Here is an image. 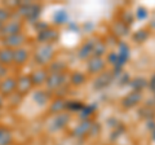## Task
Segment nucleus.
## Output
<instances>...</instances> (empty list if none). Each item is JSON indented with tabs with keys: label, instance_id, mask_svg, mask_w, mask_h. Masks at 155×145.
Returning <instances> with one entry per match:
<instances>
[{
	"label": "nucleus",
	"instance_id": "nucleus-4",
	"mask_svg": "<svg viewBox=\"0 0 155 145\" xmlns=\"http://www.w3.org/2000/svg\"><path fill=\"white\" fill-rule=\"evenodd\" d=\"M13 60V52L9 49L0 51V62L2 64H9Z\"/></svg>",
	"mask_w": 155,
	"mask_h": 145
},
{
	"label": "nucleus",
	"instance_id": "nucleus-7",
	"mask_svg": "<svg viewBox=\"0 0 155 145\" xmlns=\"http://www.w3.org/2000/svg\"><path fill=\"white\" fill-rule=\"evenodd\" d=\"M4 72H5V69L3 67V65H0V75H4Z\"/></svg>",
	"mask_w": 155,
	"mask_h": 145
},
{
	"label": "nucleus",
	"instance_id": "nucleus-3",
	"mask_svg": "<svg viewBox=\"0 0 155 145\" xmlns=\"http://www.w3.org/2000/svg\"><path fill=\"white\" fill-rule=\"evenodd\" d=\"M12 141V135L5 128H0V145H9Z\"/></svg>",
	"mask_w": 155,
	"mask_h": 145
},
{
	"label": "nucleus",
	"instance_id": "nucleus-6",
	"mask_svg": "<svg viewBox=\"0 0 155 145\" xmlns=\"http://www.w3.org/2000/svg\"><path fill=\"white\" fill-rule=\"evenodd\" d=\"M8 12L4 11V9H0V23H5V21L8 20Z\"/></svg>",
	"mask_w": 155,
	"mask_h": 145
},
{
	"label": "nucleus",
	"instance_id": "nucleus-2",
	"mask_svg": "<svg viewBox=\"0 0 155 145\" xmlns=\"http://www.w3.org/2000/svg\"><path fill=\"white\" fill-rule=\"evenodd\" d=\"M22 40H23V36L19 35V34H16V35L8 36L5 39V43H7V46H9V47H16V46L22 44Z\"/></svg>",
	"mask_w": 155,
	"mask_h": 145
},
{
	"label": "nucleus",
	"instance_id": "nucleus-8",
	"mask_svg": "<svg viewBox=\"0 0 155 145\" xmlns=\"http://www.w3.org/2000/svg\"><path fill=\"white\" fill-rule=\"evenodd\" d=\"M2 105H3V99L0 97V106H2Z\"/></svg>",
	"mask_w": 155,
	"mask_h": 145
},
{
	"label": "nucleus",
	"instance_id": "nucleus-5",
	"mask_svg": "<svg viewBox=\"0 0 155 145\" xmlns=\"http://www.w3.org/2000/svg\"><path fill=\"white\" fill-rule=\"evenodd\" d=\"M27 59V53L25 52V51H16L13 53V60L14 61H17V62H19V64H21V62H23Z\"/></svg>",
	"mask_w": 155,
	"mask_h": 145
},
{
	"label": "nucleus",
	"instance_id": "nucleus-1",
	"mask_svg": "<svg viewBox=\"0 0 155 145\" xmlns=\"http://www.w3.org/2000/svg\"><path fill=\"white\" fill-rule=\"evenodd\" d=\"M16 86H17V83L14 82V79L9 78V79H5L2 84H0V89H2L3 93H11L12 91L16 88Z\"/></svg>",
	"mask_w": 155,
	"mask_h": 145
}]
</instances>
